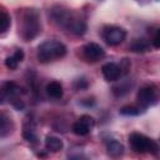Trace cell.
Listing matches in <instances>:
<instances>
[{
    "instance_id": "1",
    "label": "cell",
    "mask_w": 160,
    "mask_h": 160,
    "mask_svg": "<svg viewBox=\"0 0 160 160\" xmlns=\"http://www.w3.org/2000/svg\"><path fill=\"white\" fill-rule=\"evenodd\" d=\"M51 18L61 28L75 35H82L86 31V21L78 11L64 6H55L51 9Z\"/></svg>"
},
{
    "instance_id": "2",
    "label": "cell",
    "mask_w": 160,
    "mask_h": 160,
    "mask_svg": "<svg viewBox=\"0 0 160 160\" xmlns=\"http://www.w3.org/2000/svg\"><path fill=\"white\" fill-rule=\"evenodd\" d=\"M19 29H20V35L25 41H30L35 39L40 32L39 12L35 9L24 10L19 20Z\"/></svg>"
},
{
    "instance_id": "3",
    "label": "cell",
    "mask_w": 160,
    "mask_h": 160,
    "mask_svg": "<svg viewBox=\"0 0 160 160\" xmlns=\"http://www.w3.org/2000/svg\"><path fill=\"white\" fill-rule=\"evenodd\" d=\"M38 60L42 64L59 60L66 55V46L58 40H45L38 46Z\"/></svg>"
},
{
    "instance_id": "4",
    "label": "cell",
    "mask_w": 160,
    "mask_h": 160,
    "mask_svg": "<svg viewBox=\"0 0 160 160\" xmlns=\"http://www.w3.org/2000/svg\"><path fill=\"white\" fill-rule=\"evenodd\" d=\"M129 142H130L131 149L135 152H139V154L150 152L155 156H158V154H159V146H158L156 141L151 140L150 138L145 136L144 134H140V132L130 134Z\"/></svg>"
},
{
    "instance_id": "5",
    "label": "cell",
    "mask_w": 160,
    "mask_h": 160,
    "mask_svg": "<svg viewBox=\"0 0 160 160\" xmlns=\"http://www.w3.org/2000/svg\"><path fill=\"white\" fill-rule=\"evenodd\" d=\"M138 102L141 109H146L149 106H152L154 104L158 102L159 94H158V88L154 84H148L144 85L139 91H138Z\"/></svg>"
},
{
    "instance_id": "6",
    "label": "cell",
    "mask_w": 160,
    "mask_h": 160,
    "mask_svg": "<svg viewBox=\"0 0 160 160\" xmlns=\"http://www.w3.org/2000/svg\"><path fill=\"white\" fill-rule=\"evenodd\" d=\"M102 38L104 40L109 44V45H119L121 44L125 38H126V31L120 28V26H115V25H110V26H105L102 29Z\"/></svg>"
},
{
    "instance_id": "7",
    "label": "cell",
    "mask_w": 160,
    "mask_h": 160,
    "mask_svg": "<svg viewBox=\"0 0 160 160\" xmlns=\"http://www.w3.org/2000/svg\"><path fill=\"white\" fill-rule=\"evenodd\" d=\"M94 126H95L94 118H91L90 115H82L72 124V132L79 136H85L92 131Z\"/></svg>"
},
{
    "instance_id": "8",
    "label": "cell",
    "mask_w": 160,
    "mask_h": 160,
    "mask_svg": "<svg viewBox=\"0 0 160 160\" xmlns=\"http://www.w3.org/2000/svg\"><path fill=\"white\" fill-rule=\"evenodd\" d=\"M82 58L89 62H98L105 56V50L96 42H88L82 46Z\"/></svg>"
},
{
    "instance_id": "9",
    "label": "cell",
    "mask_w": 160,
    "mask_h": 160,
    "mask_svg": "<svg viewBox=\"0 0 160 160\" xmlns=\"http://www.w3.org/2000/svg\"><path fill=\"white\" fill-rule=\"evenodd\" d=\"M22 136L28 142H31V144L38 142L36 122L32 115H28L25 118V121L22 124Z\"/></svg>"
},
{
    "instance_id": "10",
    "label": "cell",
    "mask_w": 160,
    "mask_h": 160,
    "mask_svg": "<svg viewBox=\"0 0 160 160\" xmlns=\"http://www.w3.org/2000/svg\"><path fill=\"white\" fill-rule=\"evenodd\" d=\"M20 94V88L15 82H5L2 89L0 90V104L5 101L15 102L18 99V95Z\"/></svg>"
},
{
    "instance_id": "11",
    "label": "cell",
    "mask_w": 160,
    "mask_h": 160,
    "mask_svg": "<svg viewBox=\"0 0 160 160\" xmlns=\"http://www.w3.org/2000/svg\"><path fill=\"white\" fill-rule=\"evenodd\" d=\"M101 72H102V76H104V79L106 81H118L124 75L120 65L119 64H115V62H108V64H105L101 68Z\"/></svg>"
},
{
    "instance_id": "12",
    "label": "cell",
    "mask_w": 160,
    "mask_h": 160,
    "mask_svg": "<svg viewBox=\"0 0 160 160\" xmlns=\"http://www.w3.org/2000/svg\"><path fill=\"white\" fill-rule=\"evenodd\" d=\"M14 130L12 119L4 111H0V139L9 136Z\"/></svg>"
},
{
    "instance_id": "13",
    "label": "cell",
    "mask_w": 160,
    "mask_h": 160,
    "mask_svg": "<svg viewBox=\"0 0 160 160\" xmlns=\"http://www.w3.org/2000/svg\"><path fill=\"white\" fill-rule=\"evenodd\" d=\"M46 94H48L49 98H51L54 100L61 99L62 98V94H64L62 85L59 81H50L46 85Z\"/></svg>"
},
{
    "instance_id": "14",
    "label": "cell",
    "mask_w": 160,
    "mask_h": 160,
    "mask_svg": "<svg viewBox=\"0 0 160 160\" xmlns=\"http://www.w3.org/2000/svg\"><path fill=\"white\" fill-rule=\"evenodd\" d=\"M22 60H24V51L21 49H16L11 56H8L5 59V66L10 70H15Z\"/></svg>"
},
{
    "instance_id": "15",
    "label": "cell",
    "mask_w": 160,
    "mask_h": 160,
    "mask_svg": "<svg viewBox=\"0 0 160 160\" xmlns=\"http://www.w3.org/2000/svg\"><path fill=\"white\" fill-rule=\"evenodd\" d=\"M62 146H64V144L59 138L51 136V135L45 138V148H46V150L52 151V152H58V151H60L62 149Z\"/></svg>"
},
{
    "instance_id": "16",
    "label": "cell",
    "mask_w": 160,
    "mask_h": 160,
    "mask_svg": "<svg viewBox=\"0 0 160 160\" xmlns=\"http://www.w3.org/2000/svg\"><path fill=\"white\" fill-rule=\"evenodd\" d=\"M106 150H108V154H109L110 156H112V158H119V156H121L122 152H124V146H122V144H120L119 141L112 140V141H110V142L108 144Z\"/></svg>"
},
{
    "instance_id": "17",
    "label": "cell",
    "mask_w": 160,
    "mask_h": 160,
    "mask_svg": "<svg viewBox=\"0 0 160 160\" xmlns=\"http://www.w3.org/2000/svg\"><path fill=\"white\" fill-rule=\"evenodd\" d=\"M130 49L135 52H144L149 49V42L145 40V39H135L131 45H130Z\"/></svg>"
},
{
    "instance_id": "18",
    "label": "cell",
    "mask_w": 160,
    "mask_h": 160,
    "mask_svg": "<svg viewBox=\"0 0 160 160\" xmlns=\"http://www.w3.org/2000/svg\"><path fill=\"white\" fill-rule=\"evenodd\" d=\"M10 24H11L10 16L5 11H0V34L8 31V29L10 28Z\"/></svg>"
},
{
    "instance_id": "19",
    "label": "cell",
    "mask_w": 160,
    "mask_h": 160,
    "mask_svg": "<svg viewBox=\"0 0 160 160\" xmlns=\"http://www.w3.org/2000/svg\"><path fill=\"white\" fill-rule=\"evenodd\" d=\"M141 108L140 106H134V105H128V106H122L120 109V114L122 115H128V116H134V115H139L141 112Z\"/></svg>"
},
{
    "instance_id": "20",
    "label": "cell",
    "mask_w": 160,
    "mask_h": 160,
    "mask_svg": "<svg viewBox=\"0 0 160 160\" xmlns=\"http://www.w3.org/2000/svg\"><path fill=\"white\" fill-rule=\"evenodd\" d=\"M88 88V82L85 79H78L75 81V89L76 90H82V89H86Z\"/></svg>"
},
{
    "instance_id": "21",
    "label": "cell",
    "mask_w": 160,
    "mask_h": 160,
    "mask_svg": "<svg viewBox=\"0 0 160 160\" xmlns=\"http://www.w3.org/2000/svg\"><path fill=\"white\" fill-rule=\"evenodd\" d=\"M152 44H154V48L155 49H159V30H156L154 38H152Z\"/></svg>"
}]
</instances>
